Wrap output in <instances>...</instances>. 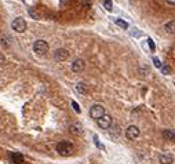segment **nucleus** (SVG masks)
<instances>
[{
	"mask_svg": "<svg viewBox=\"0 0 175 164\" xmlns=\"http://www.w3.org/2000/svg\"><path fill=\"white\" fill-rule=\"evenodd\" d=\"M4 62H6V58H4L3 54H0V66H3Z\"/></svg>",
	"mask_w": 175,
	"mask_h": 164,
	"instance_id": "nucleus-23",
	"label": "nucleus"
},
{
	"mask_svg": "<svg viewBox=\"0 0 175 164\" xmlns=\"http://www.w3.org/2000/svg\"><path fill=\"white\" fill-rule=\"evenodd\" d=\"M69 131H70L73 135H80V134L83 132L82 124H79V123H75V124H72L70 127H69Z\"/></svg>",
	"mask_w": 175,
	"mask_h": 164,
	"instance_id": "nucleus-11",
	"label": "nucleus"
},
{
	"mask_svg": "<svg viewBox=\"0 0 175 164\" xmlns=\"http://www.w3.org/2000/svg\"><path fill=\"white\" fill-rule=\"evenodd\" d=\"M163 138L167 139V141H171V142H175V131L174 130H164Z\"/></svg>",
	"mask_w": 175,
	"mask_h": 164,
	"instance_id": "nucleus-12",
	"label": "nucleus"
},
{
	"mask_svg": "<svg viewBox=\"0 0 175 164\" xmlns=\"http://www.w3.org/2000/svg\"><path fill=\"white\" fill-rule=\"evenodd\" d=\"M105 114V108L102 106V105L99 104H95L91 106V109H90V116L94 119V120H98L99 117H102Z\"/></svg>",
	"mask_w": 175,
	"mask_h": 164,
	"instance_id": "nucleus-3",
	"label": "nucleus"
},
{
	"mask_svg": "<svg viewBox=\"0 0 175 164\" xmlns=\"http://www.w3.org/2000/svg\"><path fill=\"white\" fill-rule=\"evenodd\" d=\"M69 58V51L65 50V48H58V50H55V53H54V59L58 61V62H64V61H66Z\"/></svg>",
	"mask_w": 175,
	"mask_h": 164,
	"instance_id": "nucleus-7",
	"label": "nucleus"
},
{
	"mask_svg": "<svg viewBox=\"0 0 175 164\" xmlns=\"http://www.w3.org/2000/svg\"><path fill=\"white\" fill-rule=\"evenodd\" d=\"M153 62H154V66H156V68L161 69V66H163V65H161V62H160V59H159V58H153Z\"/></svg>",
	"mask_w": 175,
	"mask_h": 164,
	"instance_id": "nucleus-19",
	"label": "nucleus"
},
{
	"mask_svg": "<svg viewBox=\"0 0 175 164\" xmlns=\"http://www.w3.org/2000/svg\"><path fill=\"white\" fill-rule=\"evenodd\" d=\"M148 44H149L150 50L154 51V43H153V40H152V39H148Z\"/></svg>",
	"mask_w": 175,
	"mask_h": 164,
	"instance_id": "nucleus-22",
	"label": "nucleus"
},
{
	"mask_svg": "<svg viewBox=\"0 0 175 164\" xmlns=\"http://www.w3.org/2000/svg\"><path fill=\"white\" fill-rule=\"evenodd\" d=\"M11 28L14 29L15 32H18V33L25 32V30H26V22H25V19H24V18H21V17L15 18L14 21L11 22Z\"/></svg>",
	"mask_w": 175,
	"mask_h": 164,
	"instance_id": "nucleus-4",
	"label": "nucleus"
},
{
	"mask_svg": "<svg viewBox=\"0 0 175 164\" xmlns=\"http://www.w3.org/2000/svg\"><path fill=\"white\" fill-rule=\"evenodd\" d=\"M76 91L83 94V95H86V94L88 93V87L86 86V83H77V84H76Z\"/></svg>",
	"mask_w": 175,
	"mask_h": 164,
	"instance_id": "nucleus-13",
	"label": "nucleus"
},
{
	"mask_svg": "<svg viewBox=\"0 0 175 164\" xmlns=\"http://www.w3.org/2000/svg\"><path fill=\"white\" fill-rule=\"evenodd\" d=\"M1 44H3L4 48H8L11 46V37L10 36H3L1 37Z\"/></svg>",
	"mask_w": 175,
	"mask_h": 164,
	"instance_id": "nucleus-15",
	"label": "nucleus"
},
{
	"mask_svg": "<svg viewBox=\"0 0 175 164\" xmlns=\"http://www.w3.org/2000/svg\"><path fill=\"white\" fill-rule=\"evenodd\" d=\"M96 124L99 125V128H102V130H108L109 127L112 125V117L109 116V114H106L105 113L102 117H99L98 120H96Z\"/></svg>",
	"mask_w": 175,
	"mask_h": 164,
	"instance_id": "nucleus-6",
	"label": "nucleus"
},
{
	"mask_svg": "<svg viewBox=\"0 0 175 164\" xmlns=\"http://www.w3.org/2000/svg\"><path fill=\"white\" fill-rule=\"evenodd\" d=\"M164 29H165V32L170 33V35H175V21L167 22L164 25Z\"/></svg>",
	"mask_w": 175,
	"mask_h": 164,
	"instance_id": "nucleus-14",
	"label": "nucleus"
},
{
	"mask_svg": "<svg viewBox=\"0 0 175 164\" xmlns=\"http://www.w3.org/2000/svg\"><path fill=\"white\" fill-rule=\"evenodd\" d=\"M33 51L37 55H46L47 51H48V43L46 40H36L35 44H33Z\"/></svg>",
	"mask_w": 175,
	"mask_h": 164,
	"instance_id": "nucleus-2",
	"label": "nucleus"
},
{
	"mask_svg": "<svg viewBox=\"0 0 175 164\" xmlns=\"http://www.w3.org/2000/svg\"><path fill=\"white\" fill-rule=\"evenodd\" d=\"M94 142H95V145H96L98 148H99V149H102V150L105 149V148H104V145H102V143L99 142V139H98V137H96V135H94Z\"/></svg>",
	"mask_w": 175,
	"mask_h": 164,
	"instance_id": "nucleus-18",
	"label": "nucleus"
},
{
	"mask_svg": "<svg viewBox=\"0 0 175 164\" xmlns=\"http://www.w3.org/2000/svg\"><path fill=\"white\" fill-rule=\"evenodd\" d=\"M55 150L58 152V154H61V156H64V157H68V156H70V154L73 153V150H75V146H73L70 142L62 141V142H59V143L57 145Z\"/></svg>",
	"mask_w": 175,
	"mask_h": 164,
	"instance_id": "nucleus-1",
	"label": "nucleus"
},
{
	"mask_svg": "<svg viewBox=\"0 0 175 164\" xmlns=\"http://www.w3.org/2000/svg\"><path fill=\"white\" fill-rule=\"evenodd\" d=\"M72 106H73V109H75L77 113H80V108L79 105H77V102H75V101H72Z\"/></svg>",
	"mask_w": 175,
	"mask_h": 164,
	"instance_id": "nucleus-20",
	"label": "nucleus"
},
{
	"mask_svg": "<svg viewBox=\"0 0 175 164\" xmlns=\"http://www.w3.org/2000/svg\"><path fill=\"white\" fill-rule=\"evenodd\" d=\"M24 154H21V153H18V152H14V153H11V156H10V161L13 164H22L24 163Z\"/></svg>",
	"mask_w": 175,
	"mask_h": 164,
	"instance_id": "nucleus-9",
	"label": "nucleus"
},
{
	"mask_svg": "<svg viewBox=\"0 0 175 164\" xmlns=\"http://www.w3.org/2000/svg\"><path fill=\"white\" fill-rule=\"evenodd\" d=\"M171 70V69H170V66H161V72H163V73H164V75H168V72Z\"/></svg>",
	"mask_w": 175,
	"mask_h": 164,
	"instance_id": "nucleus-21",
	"label": "nucleus"
},
{
	"mask_svg": "<svg viewBox=\"0 0 175 164\" xmlns=\"http://www.w3.org/2000/svg\"><path fill=\"white\" fill-rule=\"evenodd\" d=\"M104 6L108 11H112V0H104Z\"/></svg>",
	"mask_w": 175,
	"mask_h": 164,
	"instance_id": "nucleus-17",
	"label": "nucleus"
},
{
	"mask_svg": "<svg viewBox=\"0 0 175 164\" xmlns=\"http://www.w3.org/2000/svg\"><path fill=\"white\" fill-rule=\"evenodd\" d=\"M141 131L136 125H128L127 130H125V137L130 139V141H135L138 137H139Z\"/></svg>",
	"mask_w": 175,
	"mask_h": 164,
	"instance_id": "nucleus-5",
	"label": "nucleus"
},
{
	"mask_svg": "<svg viewBox=\"0 0 175 164\" xmlns=\"http://www.w3.org/2000/svg\"><path fill=\"white\" fill-rule=\"evenodd\" d=\"M114 22H116V25L122 26L123 29H127V28H128V24H127V22H125V21H123V19H119V18H117V19H116V21H114Z\"/></svg>",
	"mask_w": 175,
	"mask_h": 164,
	"instance_id": "nucleus-16",
	"label": "nucleus"
},
{
	"mask_svg": "<svg viewBox=\"0 0 175 164\" xmlns=\"http://www.w3.org/2000/svg\"><path fill=\"white\" fill-rule=\"evenodd\" d=\"M168 4H171V6H175V0H165Z\"/></svg>",
	"mask_w": 175,
	"mask_h": 164,
	"instance_id": "nucleus-24",
	"label": "nucleus"
},
{
	"mask_svg": "<svg viewBox=\"0 0 175 164\" xmlns=\"http://www.w3.org/2000/svg\"><path fill=\"white\" fill-rule=\"evenodd\" d=\"M72 70L75 72V73H80V72L84 69V61L80 59V58H77V59H75L73 62H72Z\"/></svg>",
	"mask_w": 175,
	"mask_h": 164,
	"instance_id": "nucleus-8",
	"label": "nucleus"
},
{
	"mask_svg": "<svg viewBox=\"0 0 175 164\" xmlns=\"http://www.w3.org/2000/svg\"><path fill=\"white\" fill-rule=\"evenodd\" d=\"M159 161H160V164H172L174 163V157H172V154L164 153L159 157Z\"/></svg>",
	"mask_w": 175,
	"mask_h": 164,
	"instance_id": "nucleus-10",
	"label": "nucleus"
}]
</instances>
